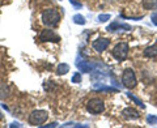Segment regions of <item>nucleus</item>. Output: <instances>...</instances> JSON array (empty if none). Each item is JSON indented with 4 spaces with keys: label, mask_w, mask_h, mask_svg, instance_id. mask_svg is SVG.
Segmentation results:
<instances>
[{
    "label": "nucleus",
    "mask_w": 157,
    "mask_h": 128,
    "mask_svg": "<svg viewBox=\"0 0 157 128\" xmlns=\"http://www.w3.org/2000/svg\"><path fill=\"white\" fill-rule=\"evenodd\" d=\"M3 119V114H2V112H0V120H2Z\"/></svg>",
    "instance_id": "nucleus-20"
},
{
    "label": "nucleus",
    "mask_w": 157,
    "mask_h": 128,
    "mask_svg": "<svg viewBox=\"0 0 157 128\" xmlns=\"http://www.w3.org/2000/svg\"><path fill=\"white\" fill-rule=\"evenodd\" d=\"M122 115H123V118H126V119H131V120L137 119V118L140 116L139 111L135 110L134 107H127V109H124L122 111Z\"/></svg>",
    "instance_id": "nucleus-8"
},
{
    "label": "nucleus",
    "mask_w": 157,
    "mask_h": 128,
    "mask_svg": "<svg viewBox=\"0 0 157 128\" xmlns=\"http://www.w3.org/2000/svg\"><path fill=\"white\" fill-rule=\"evenodd\" d=\"M143 8L147 11L157 9V0H143Z\"/></svg>",
    "instance_id": "nucleus-13"
},
{
    "label": "nucleus",
    "mask_w": 157,
    "mask_h": 128,
    "mask_svg": "<svg viewBox=\"0 0 157 128\" xmlns=\"http://www.w3.org/2000/svg\"><path fill=\"white\" fill-rule=\"evenodd\" d=\"M136 76H135V72L134 70L131 68H127L124 70L123 75H122V84L127 88V89H132V88L136 86Z\"/></svg>",
    "instance_id": "nucleus-5"
},
{
    "label": "nucleus",
    "mask_w": 157,
    "mask_h": 128,
    "mask_svg": "<svg viewBox=\"0 0 157 128\" xmlns=\"http://www.w3.org/2000/svg\"><path fill=\"white\" fill-rule=\"evenodd\" d=\"M147 122H148V123H156L157 118L156 116H148V118H147Z\"/></svg>",
    "instance_id": "nucleus-19"
},
{
    "label": "nucleus",
    "mask_w": 157,
    "mask_h": 128,
    "mask_svg": "<svg viewBox=\"0 0 157 128\" xmlns=\"http://www.w3.org/2000/svg\"><path fill=\"white\" fill-rule=\"evenodd\" d=\"M67 72H70V66H68L67 63L58 64V67H56V75L63 76V75H66Z\"/></svg>",
    "instance_id": "nucleus-12"
},
{
    "label": "nucleus",
    "mask_w": 157,
    "mask_h": 128,
    "mask_svg": "<svg viewBox=\"0 0 157 128\" xmlns=\"http://www.w3.org/2000/svg\"><path fill=\"white\" fill-rule=\"evenodd\" d=\"M107 20H110V14H100L98 16V21H101V22H105Z\"/></svg>",
    "instance_id": "nucleus-16"
},
{
    "label": "nucleus",
    "mask_w": 157,
    "mask_h": 128,
    "mask_svg": "<svg viewBox=\"0 0 157 128\" xmlns=\"http://www.w3.org/2000/svg\"><path fill=\"white\" fill-rule=\"evenodd\" d=\"M39 39L42 42H55L56 43L60 41V37L54 30H51V29H45V30H42L41 34H39Z\"/></svg>",
    "instance_id": "nucleus-6"
},
{
    "label": "nucleus",
    "mask_w": 157,
    "mask_h": 128,
    "mask_svg": "<svg viewBox=\"0 0 157 128\" xmlns=\"http://www.w3.org/2000/svg\"><path fill=\"white\" fill-rule=\"evenodd\" d=\"M76 67L81 72H90L93 68H94V66H93L92 63L85 62V60H78V62H76Z\"/></svg>",
    "instance_id": "nucleus-9"
},
{
    "label": "nucleus",
    "mask_w": 157,
    "mask_h": 128,
    "mask_svg": "<svg viewBox=\"0 0 157 128\" xmlns=\"http://www.w3.org/2000/svg\"><path fill=\"white\" fill-rule=\"evenodd\" d=\"M72 82H75V84H78V82H81V76L78 75V73H75L72 77Z\"/></svg>",
    "instance_id": "nucleus-17"
},
{
    "label": "nucleus",
    "mask_w": 157,
    "mask_h": 128,
    "mask_svg": "<svg viewBox=\"0 0 157 128\" xmlns=\"http://www.w3.org/2000/svg\"><path fill=\"white\" fill-rule=\"evenodd\" d=\"M111 55L114 56L117 60H119V62L126 60L127 55H128V45H127V43H124V42L118 43V45H115V47L113 48Z\"/></svg>",
    "instance_id": "nucleus-4"
},
{
    "label": "nucleus",
    "mask_w": 157,
    "mask_h": 128,
    "mask_svg": "<svg viewBox=\"0 0 157 128\" xmlns=\"http://www.w3.org/2000/svg\"><path fill=\"white\" fill-rule=\"evenodd\" d=\"M143 54H144L145 58H155V56H157V45L147 47Z\"/></svg>",
    "instance_id": "nucleus-11"
},
{
    "label": "nucleus",
    "mask_w": 157,
    "mask_h": 128,
    "mask_svg": "<svg viewBox=\"0 0 157 128\" xmlns=\"http://www.w3.org/2000/svg\"><path fill=\"white\" fill-rule=\"evenodd\" d=\"M127 96H128V97L131 98V100H132V101H134V102L136 103V105H139V106H141V107H143V109H144V107H145V106H144V103H143V102H141V101L139 100V98H136L135 96H132V94H131V93H128V94H127Z\"/></svg>",
    "instance_id": "nucleus-15"
},
{
    "label": "nucleus",
    "mask_w": 157,
    "mask_h": 128,
    "mask_svg": "<svg viewBox=\"0 0 157 128\" xmlns=\"http://www.w3.org/2000/svg\"><path fill=\"white\" fill-rule=\"evenodd\" d=\"M48 114L45 110H34L30 115H29V124L34 127H39L47 120Z\"/></svg>",
    "instance_id": "nucleus-2"
},
{
    "label": "nucleus",
    "mask_w": 157,
    "mask_h": 128,
    "mask_svg": "<svg viewBox=\"0 0 157 128\" xmlns=\"http://www.w3.org/2000/svg\"><path fill=\"white\" fill-rule=\"evenodd\" d=\"M86 110L93 115H98L101 112H104L105 110V103L100 98H92L86 103Z\"/></svg>",
    "instance_id": "nucleus-3"
},
{
    "label": "nucleus",
    "mask_w": 157,
    "mask_h": 128,
    "mask_svg": "<svg viewBox=\"0 0 157 128\" xmlns=\"http://www.w3.org/2000/svg\"><path fill=\"white\" fill-rule=\"evenodd\" d=\"M118 29H124V30H130V26L128 25H126V24H119V22H113L110 24L109 26H107V30L109 32H115L118 30Z\"/></svg>",
    "instance_id": "nucleus-10"
},
{
    "label": "nucleus",
    "mask_w": 157,
    "mask_h": 128,
    "mask_svg": "<svg viewBox=\"0 0 157 128\" xmlns=\"http://www.w3.org/2000/svg\"><path fill=\"white\" fill-rule=\"evenodd\" d=\"M73 22H75V24H78V25H84L86 21H85V18L82 17L81 14H76V16H73Z\"/></svg>",
    "instance_id": "nucleus-14"
},
{
    "label": "nucleus",
    "mask_w": 157,
    "mask_h": 128,
    "mask_svg": "<svg viewBox=\"0 0 157 128\" xmlns=\"http://www.w3.org/2000/svg\"><path fill=\"white\" fill-rule=\"evenodd\" d=\"M93 48H94L96 51L98 52H102V51H105L107 47H109L110 45V41L107 38H97L96 41H93Z\"/></svg>",
    "instance_id": "nucleus-7"
},
{
    "label": "nucleus",
    "mask_w": 157,
    "mask_h": 128,
    "mask_svg": "<svg viewBox=\"0 0 157 128\" xmlns=\"http://www.w3.org/2000/svg\"><path fill=\"white\" fill-rule=\"evenodd\" d=\"M42 22L48 28H55L60 22V13L55 8H47L42 13Z\"/></svg>",
    "instance_id": "nucleus-1"
},
{
    "label": "nucleus",
    "mask_w": 157,
    "mask_h": 128,
    "mask_svg": "<svg viewBox=\"0 0 157 128\" xmlns=\"http://www.w3.org/2000/svg\"><path fill=\"white\" fill-rule=\"evenodd\" d=\"M151 20H152V22H153L155 25L157 26V12H153V13H152V16H151Z\"/></svg>",
    "instance_id": "nucleus-18"
}]
</instances>
